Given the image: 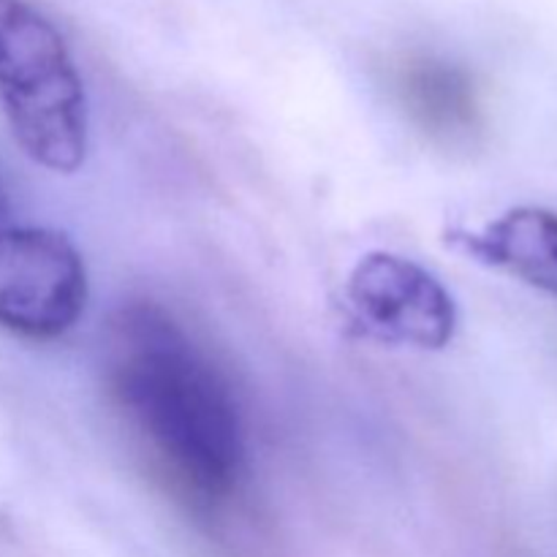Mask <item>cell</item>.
Returning <instances> with one entry per match:
<instances>
[{"label":"cell","instance_id":"4","mask_svg":"<svg viewBox=\"0 0 557 557\" xmlns=\"http://www.w3.org/2000/svg\"><path fill=\"white\" fill-rule=\"evenodd\" d=\"M346 299L357 324L384 343L438 351L455 337V297L433 272L403 256H362L348 275Z\"/></svg>","mask_w":557,"mask_h":557},{"label":"cell","instance_id":"6","mask_svg":"<svg viewBox=\"0 0 557 557\" xmlns=\"http://www.w3.org/2000/svg\"><path fill=\"white\" fill-rule=\"evenodd\" d=\"M400 98L413 123L433 139L460 141L479 125L471 82L457 69L435 60H419L403 71Z\"/></svg>","mask_w":557,"mask_h":557},{"label":"cell","instance_id":"7","mask_svg":"<svg viewBox=\"0 0 557 557\" xmlns=\"http://www.w3.org/2000/svg\"><path fill=\"white\" fill-rule=\"evenodd\" d=\"M5 215V199H3V190H0V221H3Z\"/></svg>","mask_w":557,"mask_h":557},{"label":"cell","instance_id":"5","mask_svg":"<svg viewBox=\"0 0 557 557\" xmlns=\"http://www.w3.org/2000/svg\"><path fill=\"white\" fill-rule=\"evenodd\" d=\"M455 243L473 259L557 297V215L544 207H517L482 232H457Z\"/></svg>","mask_w":557,"mask_h":557},{"label":"cell","instance_id":"1","mask_svg":"<svg viewBox=\"0 0 557 557\" xmlns=\"http://www.w3.org/2000/svg\"><path fill=\"white\" fill-rule=\"evenodd\" d=\"M107 381L120 411L177 487L221 504L245 471V433L223 375L156 305L120 310L107 337Z\"/></svg>","mask_w":557,"mask_h":557},{"label":"cell","instance_id":"2","mask_svg":"<svg viewBox=\"0 0 557 557\" xmlns=\"http://www.w3.org/2000/svg\"><path fill=\"white\" fill-rule=\"evenodd\" d=\"M0 107L38 166L71 174L85 163V85L65 38L27 0H0Z\"/></svg>","mask_w":557,"mask_h":557},{"label":"cell","instance_id":"3","mask_svg":"<svg viewBox=\"0 0 557 557\" xmlns=\"http://www.w3.org/2000/svg\"><path fill=\"white\" fill-rule=\"evenodd\" d=\"M87 305L79 250L52 228L0 232V326L27 341L74 330Z\"/></svg>","mask_w":557,"mask_h":557}]
</instances>
